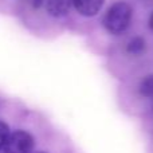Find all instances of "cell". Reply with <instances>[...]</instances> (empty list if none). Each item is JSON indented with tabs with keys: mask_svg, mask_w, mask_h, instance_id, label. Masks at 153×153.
I'll list each match as a JSON object with an SVG mask.
<instances>
[{
	"mask_svg": "<svg viewBox=\"0 0 153 153\" xmlns=\"http://www.w3.org/2000/svg\"><path fill=\"white\" fill-rule=\"evenodd\" d=\"M39 153H45V152H39Z\"/></svg>",
	"mask_w": 153,
	"mask_h": 153,
	"instance_id": "cell-10",
	"label": "cell"
},
{
	"mask_svg": "<svg viewBox=\"0 0 153 153\" xmlns=\"http://www.w3.org/2000/svg\"><path fill=\"white\" fill-rule=\"evenodd\" d=\"M34 149V137L24 130H16L11 133L4 153H31Z\"/></svg>",
	"mask_w": 153,
	"mask_h": 153,
	"instance_id": "cell-2",
	"label": "cell"
},
{
	"mask_svg": "<svg viewBox=\"0 0 153 153\" xmlns=\"http://www.w3.org/2000/svg\"><path fill=\"white\" fill-rule=\"evenodd\" d=\"M145 50V40L140 36H136L133 39H130V42L126 46V51L132 55H140Z\"/></svg>",
	"mask_w": 153,
	"mask_h": 153,
	"instance_id": "cell-5",
	"label": "cell"
},
{
	"mask_svg": "<svg viewBox=\"0 0 153 153\" xmlns=\"http://www.w3.org/2000/svg\"><path fill=\"white\" fill-rule=\"evenodd\" d=\"M132 20V7L125 1L114 3L103 18V26L110 34L120 35L128 30Z\"/></svg>",
	"mask_w": 153,
	"mask_h": 153,
	"instance_id": "cell-1",
	"label": "cell"
},
{
	"mask_svg": "<svg viewBox=\"0 0 153 153\" xmlns=\"http://www.w3.org/2000/svg\"><path fill=\"white\" fill-rule=\"evenodd\" d=\"M74 0H46L47 12L54 18H62L70 11Z\"/></svg>",
	"mask_w": 153,
	"mask_h": 153,
	"instance_id": "cell-4",
	"label": "cell"
},
{
	"mask_svg": "<svg viewBox=\"0 0 153 153\" xmlns=\"http://www.w3.org/2000/svg\"><path fill=\"white\" fill-rule=\"evenodd\" d=\"M105 0H74L75 10L82 16H94L101 11Z\"/></svg>",
	"mask_w": 153,
	"mask_h": 153,
	"instance_id": "cell-3",
	"label": "cell"
},
{
	"mask_svg": "<svg viewBox=\"0 0 153 153\" xmlns=\"http://www.w3.org/2000/svg\"><path fill=\"white\" fill-rule=\"evenodd\" d=\"M11 133H10V126L5 122L0 121V152L4 151L5 144H7L8 138H10Z\"/></svg>",
	"mask_w": 153,
	"mask_h": 153,
	"instance_id": "cell-7",
	"label": "cell"
},
{
	"mask_svg": "<svg viewBox=\"0 0 153 153\" xmlns=\"http://www.w3.org/2000/svg\"><path fill=\"white\" fill-rule=\"evenodd\" d=\"M138 91H140V94L143 95V97H146V98L153 97V74L146 75L145 78L140 82Z\"/></svg>",
	"mask_w": 153,
	"mask_h": 153,
	"instance_id": "cell-6",
	"label": "cell"
},
{
	"mask_svg": "<svg viewBox=\"0 0 153 153\" xmlns=\"http://www.w3.org/2000/svg\"><path fill=\"white\" fill-rule=\"evenodd\" d=\"M42 1L43 0H32V5H34L35 8H39L40 5H42Z\"/></svg>",
	"mask_w": 153,
	"mask_h": 153,
	"instance_id": "cell-8",
	"label": "cell"
},
{
	"mask_svg": "<svg viewBox=\"0 0 153 153\" xmlns=\"http://www.w3.org/2000/svg\"><path fill=\"white\" fill-rule=\"evenodd\" d=\"M148 26H149V28L153 30V12L151 13V16H149V20H148Z\"/></svg>",
	"mask_w": 153,
	"mask_h": 153,
	"instance_id": "cell-9",
	"label": "cell"
}]
</instances>
